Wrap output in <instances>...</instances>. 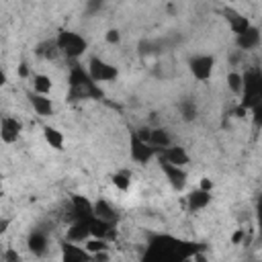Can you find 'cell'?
Wrapping results in <instances>:
<instances>
[{"instance_id":"obj_1","label":"cell","mask_w":262,"mask_h":262,"mask_svg":"<svg viewBox=\"0 0 262 262\" xmlns=\"http://www.w3.org/2000/svg\"><path fill=\"white\" fill-rule=\"evenodd\" d=\"M57 47L61 53H66L68 57H78L86 51V41L78 35V33H70V31H63L59 33V37L55 39Z\"/></svg>"},{"instance_id":"obj_2","label":"cell","mask_w":262,"mask_h":262,"mask_svg":"<svg viewBox=\"0 0 262 262\" xmlns=\"http://www.w3.org/2000/svg\"><path fill=\"white\" fill-rule=\"evenodd\" d=\"M88 74L94 82H111L117 78V68L98 59V57H92L90 59V68H88Z\"/></svg>"},{"instance_id":"obj_3","label":"cell","mask_w":262,"mask_h":262,"mask_svg":"<svg viewBox=\"0 0 262 262\" xmlns=\"http://www.w3.org/2000/svg\"><path fill=\"white\" fill-rule=\"evenodd\" d=\"M213 66H215V59L209 57V55H196L190 59V72L196 80L201 82H207L213 74Z\"/></svg>"},{"instance_id":"obj_4","label":"cell","mask_w":262,"mask_h":262,"mask_svg":"<svg viewBox=\"0 0 262 262\" xmlns=\"http://www.w3.org/2000/svg\"><path fill=\"white\" fill-rule=\"evenodd\" d=\"M23 131V123L16 119V117H2V123H0V135H2V141L4 143H14L16 137L20 135Z\"/></svg>"},{"instance_id":"obj_5","label":"cell","mask_w":262,"mask_h":262,"mask_svg":"<svg viewBox=\"0 0 262 262\" xmlns=\"http://www.w3.org/2000/svg\"><path fill=\"white\" fill-rule=\"evenodd\" d=\"M162 170H164L168 182L172 184V188L182 190V188L186 186V178H188V176H186V172L182 170V166H174V164H168V162L162 160Z\"/></svg>"},{"instance_id":"obj_6","label":"cell","mask_w":262,"mask_h":262,"mask_svg":"<svg viewBox=\"0 0 262 262\" xmlns=\"http://www.w3.org/2000/svg\"><path fill=\"white\" fill-rule=\"evenodd\" d=\"M160 160H164L168 164H174V166H184V164H188V154L182 147L168 145V147L162 149V158Z\"/></svg>"},{"instance_id":"obj_7","label":"cell","mask_w":262,"mask_h":262,"mask_svg":"<svg viewBox=\"0 0 262 262\" xmlns=\"http://www.w3.org/2000/svg\"><path fill=\"white\" fill-rule=\"evenodd\" d=\"M209 203H211V190L196 188V190H192V192L186 196V205H188V209H190V211L205 209Z\"/></svg>"},{"instance_id":"obj_8","label":"cell","mask_w":262,"mask_h":262,"mask_svg":"<svg viewBox=\"0 0 262 262\" xmlns=\"http://www.w3.org/2000/svg\"><path fill=\"white\" fill-rule=\"evenodd\" d=\"M31 106H33V111L39 115V117H49V115H53V102H51V98H47V94H33L31 96Z\"/></svg>"},{"instance_id":"obj_9","label":"cell","mask_w":262,"mask_h":262,"mask_svg":"<svg viewBox=\"0 0 262 262\" xmlns=\"http://www.w3.org/2000/svg\"><path fill=\"white\" fill-rule=\"evenodd\" d=\"M258 41H260V33L256 29H250V27L237 35V45L242 49H254L258 45Z\"/></svg>"},{"instance_id":"obj_10","label":"cell","mask_w":262,"mask_h":262,"mask_svg":"<svg viewBox=\"0 0 262 262\" xmlns=\"http://www.w3.org/2000/svg\"><path fill=\"white\" fill-rule=\"evenodd\" d=\"M82 246H84V250H86L90 256H96V254H100V252H106V250H108L106 239H104V237H98V235H90Z\"/></svg>"},{"instance_id":"obj_11","label":"cell","mask_w":262,"mask_h":262,"mask_svg":"<svg viewBox=\"0 0 262 262\" xmlns=\"http://www.w3.org/2000/svg\"><path fill=\"white\" fill-rule=\"evenodd\" d=\"M29 250L37 256H41L47 250V235L43 231H33L29 237Z\"/></svg>"},{"instance_id":"obj_12","label":"cell","mask_w":262,"mask_h":262,"mask_svg":"<svg viewBox=\"0 0 262 262\" xmlns=\"http://www.w3.org/2000/svg\"><path fill=\"white\" fill-rule=\"evenodd\" d=\"M92 209H94V217H98V219H102V221L113 223V221H115V217H117V215H115V211H113V207H111L106 201H102V199H100V201H96Z\"/></svg>"},{"instance_id":"obj_13","label":"cell","mask_w":262,"mask_h":262,"mask_svg":"<svg viewBox=\"0 0 262 262\" xmlns=\"http://www.w3.org/2000/svg\"><path fill=\"white\" fill-rule=\"evenodd\" d=\"M31 84H33V90H35L37 94H49V92H51V88H53L51 78H49V76H45V74H35Z\"/></svg>"},{"instance_id":"obj_14","label":"cell","mask_w":262,"mask_h":262,"mask_svg":"<svg viewBox=\"0 0 262 262\" xmlns=\"http://www.w3.org/2000/svg\"><path fill=\"white\" fill-rule=\"evenodd\" d=\"M43 137H45V141L53 147V149H61L63 147V135H61V131H57L55 127H43Z\"/></svg>"},{"instance_id":"obj_15","label":"cell","mask_w":262,"mask_h":262,"mask_svg":"<svg viewBox=\"0 0 262 262\" xmlns=\"http://www.w3.org/2000/svg\"><path fill=\"white\" fill-rule=\"evenodd\" d=\"M90 254L84 250V246H74V242L63 246V258L66 260H86Z\"/></svg>"},{"instance_id":"obj_16","label":"cell","mask_w":262,"mask_h":262,"mask_svg":"<svg viewBox=\"0 0 262 262\" xmlns=\"http://www.w3.org/2000/svg\"><path fill=\"white\" fill-rule=\"evenodd\" d=\"M149 145H154V149H164L168 145H172L170 135L166 133V129H151V141Z\"/></svg>"},{"instance_id":"obj_17","label":"cell","mask_w":262,"mask_h":262,"mask_svg":"<svg viewBox=\"0 0 262 262\" xmlns=\"http://www.w3.org/2000/svg\"><path fill=\"white\" fill-rule=\"evenodd\" d=\"M133 145H135V147H133V158H135L137 162H145V160L151 156V149H154V147H147L149 143H143L141 139L135 137V139H133Z\"/></svg>"},{"instance_id":"obj_18","label":"cell","mask_w":262,"mask_h":262,"mask_svg":"<svg viewBox=\"0 0 262 262\" xmlns=\"http://www.w3.org/2000/svg\"><path fill=\"white\" fill-rule=\"evenodd\" d=\"M227 86H229L231 92L242 94L244 92V76L239 72H229L227 74Z\"/></svg>"},{"instance_id":"obj_19","label":"cell","mask_w":262,"mask_h":262,"mask_svg":"<svg viewBox=\"0 0 262 262\" xmlns=\"http://www.w3.org/2000/svg\"><path fill=\"white\" fill-rule=\"evenodd\" d=\"M113 186L125 192V190H129V188H131V178H129L127 174L119 172V174H115V176H113Z\"/></svg>"},{"instance_id":"obj_20","label":"cell","mask_w":262,"mask_h":262,"mask_svg":"<svg viewBox=\"0 0 262 262\" xmlns=\"http://www.w3.org/2000/svg\"><path fill=\"white\" fill-rule=\"evenodd\" d=\"M180 108H182V117H184L186 121H192V119H194V115H196V108H194L190 102H184Z\"/></svg>"},{"instance_id":"obj_21","label":"cell","mask_w":262,"mask_h":262,"mask_svg":"<svg viewBox=\"0 0 262 262\" xmlns=\"http://www.w3.org/2000/svg\"><path fill=\"white\" fill-rule=\"evenodd\" d=\"M137 139H141L143 143H149L151 141V127H141V129H137V135H135Z\"/></svg>"},{"instance_id":"obj_22","label":"cell","mask_w":262,"mask_h":262,"mask_svg":"<svg viewBox=\"0 0 262 262\" xmlns=\"http://www.w3.org/2000/svg\"><path fill=\"white\" fill-rule=\"evenodd\" d=\"M229 242H231L233 246H239L242 242H246V229H237V231H233V235L229 237Z\"/></svg>"},{"instance_id":"obj_23","label":"cell","mask_w":262,"mask_h":262,"mask_svg":"<svg viewBox=\"0 0 262 262\" xmlns=\"http://www.w3.org/2000/svg\"><path fill=\"white\" fill-rule=\"evenodd\" d=\"M104 39H106V43H119L121 41V33L117 29H108L106 35H104Z\"/></svg>"},{"instance_id":"obj_24","label":"cell","mask_w":262,"mask_h":262,"mask_svg":"<svg viewBox=\"0 0 262 262\" xmlns=\"http://www.w3.org/2000/svg\"><path fill=\"white\" fill-rule=\"evenodd\" d=\"M213 180L211 178H207V176H203L201 178V182H199V188H203V190H213Z\"/></svg>"},{"instance_id":"obj_25","label":"cell","mask_w":262,"mask_h":262,"mask_svg":"<svg viewBox=\"0 0 262 262\" xmlns=\"http://www.w3.org/2000/svg\"><path fill=\"white\" fill-rule=\"evenodd\" d=\"M2 260H6V262H12V260H18V254H16L14 250H8L6 254H2Z\"/></svg>"},{"instance_id":"obj_26","label":"cell","mask_w":262,"mask_h":262,"mask_svg":"<svg viewBox=\"0 0 262 262\" xmlns=\"http://www.w3.org/2000/svg\"><path fill=\"white\" fill-rule=\"evenodd\" d=\"M27 74H29L27 63H20V66H18V76H27Z\"/></svg>"},{"instance_id":"obj_27","label":"cell","mask_w":262,"mask_h":262,"mask_svg":"<svg viewBox=\"0 0 262 262\" xmlns=\"http://www.w3.org/2000/svg\"><path fill=\"white\" fill-rule=\"evenodd\" d=\"M258 217H260V225H262V199H260V207H258Z\"/></svg>"}]
</instances>
